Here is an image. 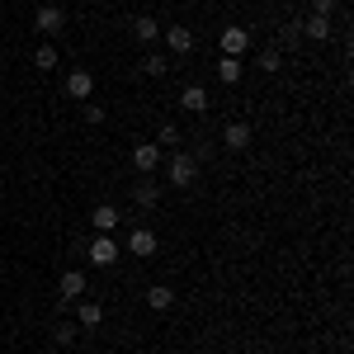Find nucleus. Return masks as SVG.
<instances>
[{"instance_id": "0eeeda50", "label": "nucleus", "mask_w": 354, "mask_h": 354, "mask_svg": "<svg viewBox=\"0 0 354 354\" xmlns=\"http://www.w3.org/2000/svg\"><path fill=\"white\" fill-rule=\"evenodd\" d=\"M66 95H71V100H90V95H95V76H90V71H71V76H66Z\"/></svg>"}, {"instance_id": "20e7f679", "label": "nucleus", "mask_w": 354, "mask_h": 354, "mask_svg": "<svg viewBox=\"0 0 354 354\" xmlns=\"http://www.w3.org/2000/svg\"><path fill=\"white\" fill-rule=\"evenodd\" d=\"M33 24H38V33H43V38H57V33H62V24H66V15H62V5H43Z\"/></svg>"}, {"instance_id": "f8f14e48", "label": "nucleus", "mask_w": 354, "mask_h": 354, "mask_svg": "<svg viewBox=\"0 0 354 354\" xmlns=\"http://www.w3.org/2000/svg\"><path fill=\"white\" fill-rule=\"evenodd\" d=\"M128 250H133V255H156V232H147V227H133V236H128Z\"/></svg>"}, {"instance_id": "f03ea898", "label": "nucleus", "mask_w": 354, "mask_h": 354, "mask_svg": "<svg viewBox=\"0 0 354 354\" xmlns=\"http://www.w3.org/2000/svg\"><path fill=\"white\" fill-rule=\"evenodd\" d=\"M85 260H90V265H100V270L118 265V245H113V236H95L90 250H85Z\"/></svg>"}, {"instance_id": "423d86ee", "label": "nucleus", "mask_w": 354, "mask_h": 354, "mask_svg": "<svg viewBox=\"0 0 354 354\" xmlns=\"http://www.w3.org/2000/svg\"><path fill=\"white\" fill-rule=\"evenodd\" d=\"M85 293V274L81 270H66L62 274V283H57V298H62V307H66V302H76Z\"/></svg>"}, {"instance_id": "1a4fd4ad", "label": "nucleus", "mask_w": 354, "mask_h": 354, "mask_svg": "<svg viewBox=\"0 0 354 354\" xmlns=\"http://www.w3.org/2000/svg\"><path fill=\"white\" fill-rule=\"evenodd\" d=\"M180 109L203 113L208 109V90H203V85H185V90H180Z\"/></svg>"}, {"instance_id": "f257e3e1", "label": "nucleus", "mask_w": 354, "mask_h": 354, "mask_svg": "<svg viewBox=\"0 0 354 354\" xmlns=\"http://www.w3.org/2000/svg\"><path fill=\"white\" fill-rule=\"evenodd\" d=\"M194 175H198V161H194L189 151H175V156H170V165H165V180H170L175 189H189Z\"/></svg>"}, {"instance_id": "5701e85b", "label": "nucleus", "mask_w": 354, "mask_h": 354, "mask_svg": "<svg viewBox=\"0 0 354 354\" xmlns=\"http://www.w3.org/2000/svg\"><path fill=\"white\" fill-rule=\"evenodd\" d=\"M85 123H104V104H85Z\"/></svg>"}, {"instance_id": "ddd939ff", "label": "nucleus", "mask_w": 354, "mask_h": 354, "mask_svg": "<svg viewBox=\"0 0 354 354\" xmlns=\"http://www.w3.org/2000/svg\"><path fill=\"white\" fill-rule=\"evenodd\" d=\"M302 38H312V43H326V38H330V19H326V15H312V19L302 24Z\"/></svg>"}, {"instance_id": "6e6552de", "label": "nucleus", "mask_w": 354, "mask_h": 354, "mask_svg": "<svg viewBox=\"0 0 354 354\" xmlns=\"http://www.w3.org/2000/svg\"><path fill=\"white\" fill-rule=\"evenodd\" d=\"M222 142H227L232 151H245V147H250V123H241V118L227 123V128H222Z\"/></svg>"}, {"instance_id": "2eb2a0df", "label": "nucleus", "mask_w": 354, "mask_h": 354, "mask_svg": "<svg viewBox=\"0 0 354 354\" xmlns=\"http://www.w3.org/2000/svg\"><path fill=\"white\" fill-rule=\"evenodd\" d=\"M218 81L222 85H236V81H241V57H222V62H218Z\"/></svg>"}, {"instance_id": "b1692460", "label": "nucleus", "mask_w": 354, "mask_h": 354, "mask_svg": "<svg viewBox=\"0 0 354 354\" xmlns=\"http://www.w3.org/2000/svg\"><path fill=\"white\" fill-rule=\"evenodd\" d=\"M335 5H340V0H317V15H326V19H330V10H335Z\"/></svg>"}, {"instance_id": "9b49d317", "label": "nucleus", "mask_w": 354, "mask_h": 354, "mask_svg": "<svg viewBox=\"0 0 354 354\" xmlns=\"http://www.w3.org/2000/svg\"><path fill=\"white\" fill-rule=\"evenodd\" d=\"M90 222H95V232H100V236H109L113 227H118V208H113V203H100V208L90 213Z\"/></svg>"}, {"instance_id": "a211bd4d", "label": "nucleus", "mask_w": 354, "mask_h": 354, "mask_svg": "<svg viewBox=\"0 0 354 354\" xmlns=\"http://www.w3.org/2000/svg\"><path fill=\"white\" fill-rule=\"evenodd\" d=\"M147 302H151V307H156V312H165V307H170V302H175V293H170V288H165V283H151V288H147Z\"/></svg>"}, {"instance_id": "6ab92c4d", "label": "nucleus", "mask_w": 354, "mask_h": 354, "mask_svg": "<svg viewBox=\"0 0 354 354\" xmlns=\"http://www.w3.org/2000/svg\"><path fill=\"white\" fill-rule=\"evenodd\" d=\"M104 322V307L100 302H81V326H100Z\"/></svg>"}, {"instance_id": "7ed1b4c3", "label": "nucleus", "mask_w": 354, "mask_h": 354, "mask_svg": "<svg viewBox=\"0 0 354 354\" xmlns=\"http://www.w3.org/2000/svg\"><path fill=\"white\" fill-rule=\"evenodd\" d=\"M156 165H161V147H156V142H137L133 147V170L137 175H151Z\"/></svg>"}, {"instance_id": "39448f33", "label": "nucleus", "mask_w": 354, "mask_h": 354, "mask_svg": "<svg viewBox=\"0 0 354 354\" xmlns=\"http://www.w3.org/2000/svg\"><path fill=\"white\" fill-rule=\"evenodd\" d=\"M165 48H170L175 57H189L194 53V28H185V24L165 28Z\"/></svg>"}, {"instance_id": "aec40b11", "label": "nucleus", "mask_w": 354, "mask_h": 354, "mask_svg": "<svg viewBox=\"0 0 354 354\" xmlns=\"http://www.w3.org/2000/svg\"><path fill=\"white\" fill-rule=\"evenodd\" d=\"M142 71H147V76H165L170 66H165V57H161V53H151L147 62H142Z\"/></svg>"}, {"instance_id": "4468645a", "label": "nucleus", "mask_w": 354, "mask_h": 354, "mask_svg": "<svg viewBox=\"0 0 354 354\" xmlns=\"http://www.w3.org/2000/svg\"><path fill=\"white\" fill-rule=\"evenodd\" d=\"M133 198H137V208H156V198H161V189H156L151 180H137V185H133Z\"/></svg>"}, {"instance_id": "9d476101", "label": "nucleus", "mask_w": 354, "mask_h": 354, "mask_svg": "<svg viewBox=\"0 0 354 354\" xmlns=\"http://www.w3.org/2000/svg\"><path fill=\"white\" fill-rule=\"evenodd\" d=\"M245 48H250V33L245 28H227L222 33V57H241Z\"/></svg>"}, {"instance_id": "dca6fc26", "label": "nucleus", "mask_w": 354, "mask_h": 354, "mask_svg": "<svg viewBox=\"0 0 354 354\" xmlns=\"http://www.w3.org/2000/svg\"><path fill=\"white\" fill-rule=\"evenodd\" d=\"M133 33H137V43H156V33H161V24L142 15V19H133Z\"/></svg>"}, {"instance_id": "4be33fe9", "label": "nucleus", "mask_w": 354, "mask_h": 354, "mask_svg": "<svg viewBox=\"0 0 354 354\" xmlns=\"http://www.w3.org/2000/svg\"><path fill=\"white\" fill-rule=\"evenodd\" d=\"M71 340H76V330H71V326H66V322H62V326L53 330V345H57V350H66Z\"/></svg>"}, {"instance_id": "412c9836", "label": "nucleus", "mask_w": 354, "mask_h": 354, "mask_svg": "<svg viewBox=\"0 0 354 354\" xmlns=\"http://www.w3.org/2000/svg\"><path fill=\"white\" fill-rule=\"evenodd\" d=\"M279 66H283V57H279V48H270V53H260V71H279Z\"/></svg>"}, {"instance_id": "f3484780", "label": "nucleus", "mask_w": 354, "mask_h": 354, "mask_svg": "<svg viewBox=\"0 0 354 354\" xmlns=\"http://www.w3.org/2000/svg\"><path fill=\"white\" fill-rule=\"evenodd\" d=\"M57 62H62V57H57L53 43H43V48L33 53V66H38V71H57Z\"/></svg>"}]
</instances>
